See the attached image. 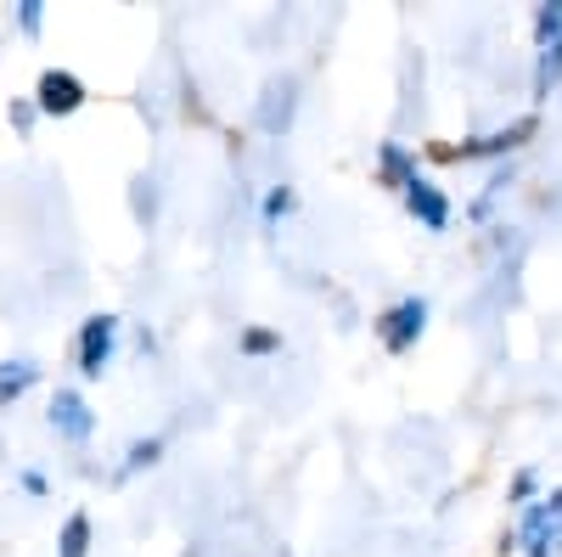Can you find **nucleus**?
Listing matches in <instances>:
<instances>
[{
  "label": "nucleus",
  "instance_id": "nucleus-1",
  "mask_svg": "<svg viewBox=\"0 0 562 557\" xmlns=\"http://www.w3.org/2000/svg\"><path fill=\"white\" fill-rule=\"evenodd\" d=\"M535 135H540V119L529 113V119L506 124V130H495V135H473V142H461V147H445V142H434V147H428V158H434V164H473V158H501V153H518L524 142H535Z\"/></svg>",
  "mask_w": 562,
  "mask_h": 557
},
{
  "label": "nucleus",
  "instance_id": "nucleus-2",
  "mask_svg": "<svg viewBox=\"0 0 562 557\" xmlns=\"http://www.w3.org/2000/svg\"><path fill=\"white\" fill-rule=\"evenodd\" d=\"M422 327H428V299H400L394 310L378 315V338H383L389 355H411Z\"/></svg>",
  "mask_w": 562,
  "mask_h": 557
},
{
  "label": "nucleus",
  "instance_id": "nucleus-3",
  "mask_svg": "<svg viewBox=\"0 0 562 557\" xmlns=\"http://www.w3.org/2000/svg\"><path fill=\"white\" fill-rule=\"evenodd\" d=\"M108 355H113V315H90L85 333H79V366L97 378V371L108 366Z\"/></svg>",
  "mask_w": 562,
  "mask_h": 557
},
{
  "label": "nucleus",
  "instance_id": "nucleus-4",
  "mask_svg": "<svg viewBox=\"0 0 562 557\" xmlns=\"http://www.w3.org/2000/svg\"><path fill=\"white\" fill-rule=\"evenodd\" d=\"M405 209H411L422 225H428V231H445V225H450V198L439 192L434 180H416L411 192H405Z\"/></svg>",
  "mask_w": 562,
  "mask_h": 557
},
{
  "label": "nucleus",
  "instance_id": "nucleus-5",
  "mask_svg": "<svg viewBox=\"0 0 562 557\" xmlns=\"http://www.w3.org/2000/svg\"><path fill=\"white\" fill-rule=\"evenodd\" d=\"M378 180L394 186V192H411L422 175H416V158H411L400 142H383V153H378Z\"/></svg>",
  "mask_w": 562,
  "mask_h": 557
},
{
  "label": "nucleus",
  "instance_id": "nucleus-6",
  "mask_svg": "<svg viewBox=\"0 0 562 557\" xmlns=\"http://www.w3.org/2000/svg\"><path fill=\"white\" fill-rule=\"evenodd\" d=\"M79 102H85V85L74 74H45L40 79V108L45 113H74Z\"/></svg>",
  "mask_w": 562,
  "mask_h": 557
},
{
  "label": "nucleus",
  "instance_id": "nucleus-7",
  "mask_svg": "<svg viewBox=\"0 0 562 557\" xmlns=\"http://www.w3.org/2000/svg\"><path fill=\"white\" fill-rule=\"evenodd\" d=\"M557 40H562V0H551V7L535 12V45H540V52H551Z\"/></svg>",
  "mask_w": 562,
  "mask_h": 557
},
{
  "label": "nucleus",
  "instance_id": "nucleus-8",
  "mask_svg": "<svg viewBox=\"0 0 562 557\" xmlns=\"http://www.w3.org/2000/svg\"><path fill=\"white\" fill-rule=\"evenodd\" d=\"M562 79V40L551 52H540V68H535V97H551V85Z\"/></svg>",
  "mask_w": 562,
  "mask_h": 557
},
{
  "label": "nucleus",
  "instance_id": "nucleus-9",
  "mask_svg": "<svg viewBox=\"0 0 562 557\" xmlns=\"http://www.w3.org/2000/svg\"><path fill=\"white\" fill-rule=\"evenodd\" d=\"M52 411H57V423H63V428H68L74 439H79V434L90 428V416H85V405H79L74 394H57V405H52Z\"/></svg>",
  "mask_w": 562,
  "mask_h": 557
},
{
  "label": "nucleus",
  "instance_id": "nucleus-10",
  "mask_svg": "<svg viewBox=\"0 0 562 557\" xmlns=\"http://www.w3.org/2000/svg\"><path fill=\"white\" fill-rule=\"evenodd\" d=\"M85 552H90V519L74 513L68 530H63V557H85Z\"/></svg>",
  "mask_w": 562,
  "mask_h": 557
},
{
  "label": "nucleus",
  "instance_id": "nucleus-11",
  "mask_svg": "<svg viewBox=\"0 0 562 557\" xmlns=\"http://www.w3.org/2000/svg\"><path fill=\"white\" fill-rule=\"evenodd\" d=\"M281 349V333H270V327H248L243 333V355H276Z\"/></svg>",
  "mask_w": 562,
  "mask_h": 557
},
{
  "label": "nucleus",
  "instance_id": "nucleus-12",
  "mask_svg": "<svg viewBox=\"0 0 562 557\" xmlns=\"http://www.w3.org/2000/svg\"><path fill=\"white\" fill-rule=\"evenodd\" d=\"M288 209H293V192H288V186H276V192H265V220H281Z\"/></svg>",
  "mask_w": 562,
  "mask_h": 557
},
{
  "label": "nucleus",
  "instance_id": "nucleus-13",
  "mask_svg": "<svg viewBox=\"0 0 562 557\" xmlns=\"http://www.w3.org/2000/svg\"><path fill=\"white\" fill-rule=\"evenodd\" d=\"M23 383H29V366H18V371H0V405H7V400H12Z\"/></svg>",
  "mask_w": 562,
  "mask_h": 557
},
{
  "label": "nucleus",
  "instance_id": "nucleus-14",
  "mask_svg": "<svg viewBox=\"0 0 562 557\" xmlns=\"http://www.w3.org/2000/svg\"><path fill=\"white\" fill-rule=\"evenodd\" d=\"M535 495V468H524L518 479H512V501H529Z\"/></svg>",
  "mask_w": 562,
  "mask_h": 557
},
{
  "label": "nucleus",
  "instance_id": "nucleus-15",
  "mask_svg": "<svg viewBox=\"0 0 562 557\" xmlns=\"http://www.w3.org/2000/svg\"><path fill=\"white\" fill-rule=\"evenodd\" d=\"M153 456H158V439H153V445H135V450H130V461H135V468H140V461H153Z\"/></svg>",
  "mask_w": 562,
  "mask_h": 557
},
{
  "label": "nucleus",
  "instance_id": "nucleus-16",
  "mask_svg": "<svg viewBox=\"0 0 562 557\" xmlns=\"http://www.w3.org/2000/svg\"><path fill=\"white\" fill-rule=\"evenodd\" d=\"M540 506H546V513H551V519H562V490H551V495H546Z\"/></svg>",
  "mask_w": 562,
  "mask_h": 557
}]
</instances>
